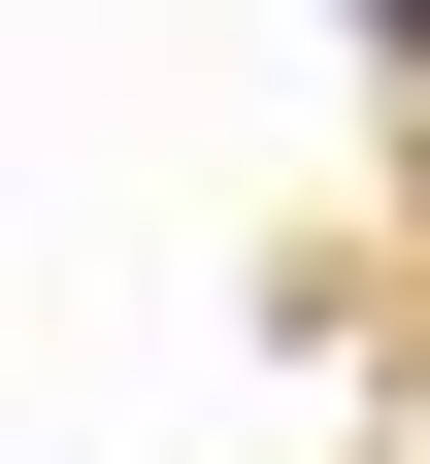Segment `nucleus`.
I'll return each instance as SVG.
<instances>
[{"label": "nucleus", "instance_id": "1", "mask_svg": "<svg viewBox=\"0 0 430 464\" xmlns=\"http://www.w3.org/2000/svg\"><path fill=\"white\" fill-rule=\"evenodd\" d=\"M364 34H397V67H430V0H364Z\"/></svg>", "mask_w": 430, "mask_h": 464}]
</instances>
